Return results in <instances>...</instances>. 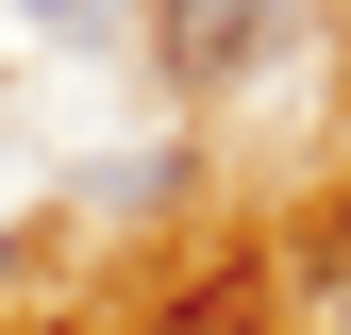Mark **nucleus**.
<instances>
[{
  "instance_id": "4",
  "label": "nucleus",
  "mask_w": 351,
  "mask_h": 335,
  "mask_svg": "<svg viewBox=\"0 0 351 335\" xmlns=\"http://www.w3.org/2000/svg\"><path fill=\"white\" fill-rule=\"evenodd\" d=\"M34 335H101V319H34Z\"/></svg>"
},
{
  "instance_id": "3",
  "label": "nucleus",
  "mask_w": 351,
  "mask_h": 335,
  "mask_svg": "<svg viewBox=\"0 0 351 335\" xmlns=\"http://www.w3.org/2000/svg\"><path fill=\"white\" fill-rule=\"evenodd\" d=\"M17 268H34V251H17V235H0V285H17ZM0 335H17V319H0Z\"/></svg>"
},
{
  "instance_id": "1",
  "label": "nucleus",
  "mask_w": 351,
  "mask_h": 335,
  "mask_svg": "<svg viewBox=\"0 0 351 335\" xmlns=\"http://www.w3.org/2000/svg\"><path fill=\"white\" fill-rule=\"evenodd\" d=\"M301 17H318V0H151V67L184 84V101H234V84H268L301 51Z\"/></svg>"
},
{
  "instance_id": "2",
  "label": "nucleus",
  "mask_w": 351,
  "mask_h": 335,
  "mask_svg": "<svg viewBox=\"0 0 351 335\" xmlns=\"http://www.w3.org/2000/svg\"><path fill=\"white\" fill-rule=\"evenodd\" d=\"M17 17H51V34H117L134 0H17Z\"/></svg>"
}]
</instances>
